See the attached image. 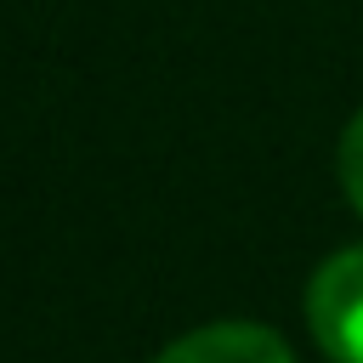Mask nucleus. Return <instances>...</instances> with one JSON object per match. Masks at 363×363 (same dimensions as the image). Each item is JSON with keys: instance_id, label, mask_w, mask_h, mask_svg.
Segmentation results:
<instances>
[{"instance_id": "7ed1b4c3", "label": "nucleus", "mask_w": 363, "mask_h": 363, "mask_svg": "<svg viewBox=\"0 0 363 363\" xmlns=\"http://www.w3.org/2000/svg\"><path fill=\"white\" fill-rule=\"evenodd\" d=\"M340 187H346L352 210L363 216V113H352V125L340 136Z\"/></svg>"}, {"instance_id": "f03ea898", "label": "nucleus", "mask_w": 363, "mask_h": 363, "mask_svg": "<svg viewBox=\"0 0 363 363\" xmlns=\"http://www.w3.org/2000/svg\"><path fill=\"white\" fill-rule=\"evenodd\" d=\"M153 363H295V352L261 323H204L170 340Z\"/></svg>"}, {"instance_id": "f257e3e1", "label": "nucleus", "mask_w": 363, "mask_h": 363, "mask_svg": "<svg viewBox=\"0 0 363 363\" xmlns=\"http://www.w3.org/2000/svg\"><path fill=\"white\" fill-rule=\"evenodd\" d=\"M306 323L335 363H363V250H340L312 272Z\"/></svg>"}]
</instances>
